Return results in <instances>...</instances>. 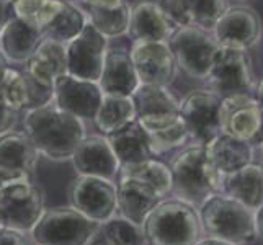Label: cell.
I'll return each instance as SVG.
<instances>
[{
	"label": "cell",
	"instance_id": "8",
	"mask_svg": "<svg viewBox=\"0 0 263 245\" xmlns=\"http://www.w3.org/2000/svg\"><path fill=\"white\" fill-rule=\"evenodd\" d=\"M167 43L177 69L183 70L192 79H206L217 49V44L210 31L193 26H178L174 28Z\"/></svg>",
	"mask_w": 263,
	"mask_h": 245
},
{
	"label": "cell",
	"instance_id": "5",
	"mask_svg": "<svg viewBox=\"0 0 263 245\" xmlns=\"http://www.w3.org/2000/svg\"><path fill=\"white\" fill-rule=\"evenodd\" d=\"M98 225L70 206L54 208L43 211L30 237L34 245H92Z\"/></svg>",
	"mask_w": 263,
	"mask_h": 245
},
{
	"label": "cell",
	"instance_id": "26",
	"mask_svg": "<svg viewBox=\"0 0 263 245\" xmlns=\"http://www.w3.org/2000/svg\"><path fill=\"white\" fill-rule=\"evenodd\" d=\"M40 154L23 131H10L0 136V165L30 175L36 170Z\"/></svg>",
	"mask_w": 263,
	"mask_h": 245
},
{
	"label": "cell",
	"instance_id": "19",
	"mask_svg": "<svg viewBox=\"0 0 263 245\" xmlns=\"http://www.w3.org/2000/svg\"><path fill=\"white\" fill-rule=\"evenodd\" d=\"M160 8L172 25L193 26L211 31L213 25L226 10V0H160Z\"/></svg>",
	"mask_w": 263,
	"mask_h": 245
},
{
	"label": "cell",
	"instance_id": "7",
	"mask_svg": "<svg viewBox=\"0 0 263 245\" xmlns=\"http://www.w3.org/2000/svg\"><path fill=\"white\" fill-rule=\"evenodd\" d=\"M44 211V195L33 178L12 181L0 190V224L30 234Z\"/></svg>",
	"mask_w": 263,
	"mask_h": 245
},
{
	"label": "cell",
	"instance_id": "34",
	"mask_svg": "<svg viewBox=\"0 0 263 245\" xmlns=\"http://www.w3.org/2000/svg\"><path fill=\"white\" fill-rule=\"evenodd\" d=\"M85 23H87V16L85 12L82 10V7L72 2V0H66L62 10L49 23L48 28L44 30L43 36H49L52 40L67 43L84 28Z\"/></svg>",
	"mask_w": 263,
	"mask_h": 245
},
{
	"label": "cell",
	"instance_id": "13",
	"mask_svg": "<svg viewBox=\"0 0 263 245\" xmlns=\"http://www.w3.org/2000/svg\"><path fill=\"white\" fill-rule=\"evenodd\" d=\"M217 46L249 51L261 36V22L257 10L247 5L226 7L211 28Z\"/></svg>",
	"mask_w": 263,
	"mask_h": 245
},
{
	"label": "cell",
	"instance_id": "25",
	"mask_svg": "<svg viewBox=\"0 0 263 245\" xmlns=\"http://www.w3.org/2000/svg\"><path fill=\"white\" fill-rule=\"evenodd\" d=\"M261 181V165L252 162L228 175H222V193L255 211L263 203Z\"/></svg>",
	"mask_w": 263,
	"mask_h": 245
},
{
	"label": "cell",
	"instance_id": "17",
	"mask_svg": "<svg viewBox=\"0 0 263 245\" xmlns=\"http://www.w3.org/2000/svg\"><path fill=\"white\" fill-rule=\"evenodd\" d=\"M162 198L146 181L133 177H118L116 214L136 225L144 224Z\"/></svg>",
	"mask_w": 263,
	"mask_h": 245
},
{
	"label": "cell",
	"instance_id": "30",
	"mask_svg": "<svg viewBox=\"0 0 263 245\" xmlns=\"http://www.w3.org/2000/svg\"><path fill=\"white\" fill-rule=\"evenodd\" d=\"M82 10L85 12L87 22L92 25L100 34H103L106 40L123 38V36L128 34L131 7L126 0L111 8L82 7Z\"/></svg>",
	"mask_w": 263,
	"mask_h": 245
},
{
	"label": "cell",
	"instance_id": "27",
	"mask_svg": "<svg viewBox=\"0 0 263 245\" xmlns=\"http://www.w3.org/2000/svg\"><path fill=\"white\" fill-rule=\"evenodd\" d=\"M105 138L110 142L120 165L136 163L154 157L149 147L147 134L141 128L138 121H133L128 126L121 128L120 131H116L110 136H105Z\"/></svg>",
	"mask_w": 263,
	"mask_h": 245
},
{
	"label": "cell",
	"instance_id": "41",
	"mask_svg": "<svg viewBox=\"0 0 263 245\" xmlns=\"http://www.w3.org/2000/svg\"><path fill=\"white\" fill-rule=\"evenodd\" d=\"M2 229H4V228H2V224H0V231H2Z\"/></svg>",
	"mask_w": 263,
	"mask_h": 245
},
{
	"label": "cell",
	"instance_id": "24",
	"mask_svg": "<svg viewBox=\"0 0 263 245\" xmlns=\"http://www.w3.org/2000/svg\"><path fill=\"white\" fill-rule=\"evenodd\" d=\"M253 147L255 146H252L250 142L240 141L224 133H219L210 142L204 144L208 159L221 175H228L234 170L252 163L255 157Z\"/></svg>",
	"mask_w": 263,
	"mask_h": 245
},
{
	"label": "cell",
	"instance_id": "39",
	"mask_svg": "<svg viewBox=\"0 0 263 245\" xmlns=\"http://www.w3.org/2000/svg\"><path fill=\"white\" fill-rule=\"evenodd\" d=\"M195 245H232V243H228V242H222L219 239H213V237H206V235H203V237L199 239Z\"/></svg>",
	"mask_w": 263,
	"mask_h": 245
},
{
	"label": "cell",
	"instance_id": "36",
	"mask_svg": "<svg viewBox=\"0 0 263 245\" xmlns=\"http://www.w3.org/2000/svg\"><path fill=\"white\" fill-rule=\"evenodd\" d=\"M18 118H20V111H15L0 103V136L13 131L15 124L18 123Z\"/></svg>",
	"mask_w": 263,
	"mask_h": 245
},
{
	"label": "cell",
	"instance_id": "37",
	"mask_svg": "<svg viewBox=\"0 0 263 245\" xmlns=\"http://www.w3.org/2000/svg\"><path fill=\"white\" fill-rule=\"evenodd\" d=\"M25 178H31V177L23 174L20 170H13V168H7V167L0 165V190L7 186L8 183H12V181L25 180Z\"/></svg>",
	"mask_w": 263,
	"mask_h": 245
},
{
	"label": "cell",
	"instance_id": "6",
	"mask_svg": "<svg viewBox=\"0 0 263 245\" xmlns=\"http://www.w3.org/2000/svg\"><path fill=\"white\" fill-rule=\"evenodd\" d=\"M204 82L206 88L221 98L240 93L258 95L253 92L258 84H255L252 59L246 49L217 46Z\"/></svg>",
	"mask_w": 263,
	"mask_h": 245
},
{
	"label": "cell",
	"instance_id": "10",
	"mask_svg": "<svg viewBox=\"0 0 263 245\" xmlns=\"http://www.w3.org/2000/svg\"><path fill=\"white\" fill-rule=\"evenodd\" d=\"M221 97L211 90H193L180 100L178 113L183 120L190 144L204 146L221 133Z\"/></svg>",
	"mask_w": 263,
	"mask_h": 245
},
{
	"label": "cell",
	"instance_id": "4",
	"mask_svg": "<svg viewBox=\"0 0 263 245\" xmlns=\"http://www.w3.org/2000/svg\"><path fill=\"white\" fill-rule=\"evenodd\" d=\"M147 245H195L203 237L195 206L177 198H164L141 225Z\"/></svg>",
	"mask_w": 263,
	"mask_h": 245
},
{
	"label": "cell",
	"instance_id": "32",
	"mask_svg": "<svg viewBox=\"0 0 263 245\" xmlns=\"http://www.w3.org/2000/svg\"><path fill=\"white\" fill-rule=\"evenodd\" d=\"M66 0H12V15L44 33Z\"/></svg>",
	"mask_w": 263,
	"mask_h": 245
},
{
	"label": "cell",
	"instance_id": "40",
	"mask_svg": "<svg viewBox=\"0 0 263 245\" xmlns=\"http://www.w3.org/2000/svg\"><path fill=\"white\" fill-rule=\"evenodd\" d=\"M8 66H10V64H8V61L4 58V54L0 52V77H2V74H4L5 69H7Z\"/></svg>",
	"mask_w": 263,
	"mask_h": 245
},
{
	"label": "cell",
	"instance_id": "42",
	"mask_svg": "<svg viewBox=\"0 0 263 245\" xmlns=\"http://www.w3.org/2000/svg\"><path fill=\"white\" fill-rule=\"evenodd\" d=\"M74 2H77V0H74Z\"/></svg>",
	"mask_w": 263,
	"mask_h": 245
},
{
	"label": "cell",
	"instance_id": "21",
	"mask_svg": "<svg viewBox=\"0 0 263 245\" xmlns=\"http://www.w3.org/2000/svg\"><path fill=\"white\" fill-rule=\"evenodd\" d=\"M98 85L103 95H131L139 85L129 52L123 48H108Z\"/></svg>",
	"mask_w": 263,
	"mask_h": 245
},
{
	"label": "cell",
	"instance_id": "38",
	"mask_svg": "<svg viewBox=\"0 0 263 245\" xmlns=\"http://www.w3.org/2000/svg\"><path fill=\"white\" fill-rule=\"evenodd\" d=\"M12 16V0H0V28Z\"/></svg>",
	"mask_w": 263,
	"mask_h": 245
},
{
	"label": "cell",
	"instance_id": "3",
	"mask_svg": "<svg viewBox=\"0 0 263 245\" xmlns=\"http://www.w3.org/2000/svg\"><path fill=\"white\" fill-rule=\"evenodd\" d=\"M170 196L195 206L196 210L208 198L222 193V175L206 156L204 146L186 144L172 160Z\"/></svg>",
	"mask_w": 263,
	"mask_h": 245
},
{
	"label": "cell",
	"instance_id": "22",
	"mask_svg": "<svg viewBox=\"0 0 263 245\" xmlns=\"http://www.w3.org/2000/svg\"><path fill=\"white\" fill-rule=\"evenodd\" d=\"M41 40V31L12 15L0 28V52L8 64H25Z\"/></svg>",
	"mask_w": 263,
	"mask_h": 245
},
{
	"label": "cell",
	"instance_id": "31",
	"mask_svg": "<svg viewBox=\"0 0 263 245\" xmlns=\"http://www.w3.org/2000/svg\"><path fill=\"white\" fill-rule=\"evenodd\" d=\"M118 177H133L146 181L156 192L167 198L172 192V170L170 165L160 162L156 157H151L146 160L136 162V163H124L120 165V174Z\"/></svg>",
	"mask_w": 263,
	"mask_h": 245
},
{
	"label": "cell",
	"instance_id": "23",
	"mask_svg": "<svg viewBox=\"0 0 263 245\" xmlns=\"http://www.w3.org/2000/svg\"><path fill=\"white\" fill-rule=\"evenodd\" d=\"M174 25L157 2H139L131 7L128 36L133 41H168Z\"/></svg>",
	"mask_w": 263,
	"mask_h": 245
},
{
	"label": "cell",
	"instance_id": "14",
	"mask_svg": "<svg viewBox=\"0 0 263 245\" xmlns=\"http://www.w3.org/2000/svg\"><path fill=\"white\" fill-rule=\"evenodd\" d=\"M129 58L139 84L168 87L177 77V64L167 41H133Z\"/></svg>",
	"mask_w": 263,
	"mask_h": 245
},
{
	"label": "cell",
	"instance_id": "1",
	"mask_svg": "<svg viewBox=\"0 0 263 245\" xmlns=\"http://www.w3.org/2000/svg\"><path fill=\"white\" fill-rule=\"evenodd\" d=\"M22 124L40 156L54 162L70 160L79 142L87 136L84 121L58 108L52 100L25 111Z\"/></svg>",
	"mask_w": 263,
	"mask_h": 245
},
{
	"label": "cell",
	"instance_id": "28",
	"mask_svg": "<svg viewBox=\"0 0 263 245\" xmlns=\"http://www.w3.org/2000/svg\"><path fill=\"white\" fill-rule=\"evenodd\" d=\"M136 121V108L131 95H103L97 115L95 128L102 136H110Z\"/></svg>",
	"mask_w": 263,
	"mask_h": 245
},
{
	"label": "cell",
	"instance_id": "9",
	"mask_svg": "<svg viewBox=\"0 0 263 245\" xmlns=\"http://www.w3.org/2000/svg\"><path fill=\"white\" fill-rule=\"evenodd\" d=\"M70 208L98 224L116 214V181L79 175L67 190Z\"/></svg>",
	"mask_w": 263,
	"mask_h": 245
},
{
	"label": "cell",
	"instance_id": "11",
	"mask_svg": "<svg viewBox=\"0 0 263 245\" xmlns=\"http://www.w3.org/2000/svg\"><path fill=\"white\" fill-rule=\"evenodd\" d=\"M221 133L258 146L261 141V103L255 93L221 98Z\"/></svg>",
	"mask_w": 263,
	"mask_h": 245
},
{
	"label": "cell",
	"instance_id": "2",
	"mask_svg": "<svg viewBox=\"0 0 263 245\" xmlns=\"http://www.w3.org/2000/svg\"><path fill=\"white\" fill-rule=\"evenodd\" d=\"M203 235L232 245H250L261 239V208L249 210L224 193L213 195L198 208Z\"/></svg>",
	"mask_w": 263,
	"mask_h": 245
},
{
	"label": "cell",
	"instance_id": "43",
	"mask_svg": "<svg viewBox=\"0 0 263 245\" xmlns=\"http://www.w3.org/2000/svg\"><path fill=\"white\" fill-rule=\"evenodd\" d=\"M72 2H74V0H72Z\"/></svg>",
	"mask_w": 263,
	"mask_h": 245
},
{
	"label": "cell",
	"instance_id": "33",
	"mask_svg": "<svg viewBox=\"0 0 263 245\" xmlns=\"http://www.w3.org/2000/svg\"><path fill=\"white\" fill-rule=\"evenodd\" d=\"M144 242L139 225L123 219L118 214L98 225L92 245H141Z\"/></svg>",
	"mask_w": 263,
	"mask_h": 245
},
{
	"label": "cell",
	"instance_id": "18",
	"mask_svg": "<svg viewBox=\"0 0 263 245\" xmlns=\"http://www.w3.org/2000/svg\"><path fill=\"white\" fill-rule=\"evenodd\" d=\"M141 128L146 131L149 147L154 157L185 147L190 142L188 129L180 113H164L136 118Z\"/></svg>",
	"mask_w": 263,
	"mask_h": 245
},
{
	"label": "cell",
	"instance_id": "16",
	"mask_svg": "<svg viewBox=\"0 0 263 245\" xmlns=\"http://www.w3.org/2000/svg\"><path fill=\"white\" fill-rule=\"evenodd\" d=\"M72 165L79 175L100 177L116 181L120 174V162L105 136H85L72 154Z\"/></svg>",
	"mask_w": 263,
	"mask_h": 245
},
{
	"label": "cell",
	"instance_id": "29",
	"mask_svg": "<svg viewBox=\"0 0 263 245\" xmlns=\"http://www.w3.org/2000/svg\"><path fill=\"white\" fill-rule=\"evenodd\" d=\"M131 98L136 108V118L178 113L180 100H177L168 87L164 85L139 84L131 93Z\"/></svg>",
	"mask_w": 263,
	"mask_h": 245
},
{
	"label": "cell",
	"instance_id": "15",
	"mask_svg": "<svg viewBox=\"0 0 263 245\" xmlns=\"http://www.w3.org/2000/svg\"><path fill=\"white\" fill-rule=\"evenodd\" d=\"M102 97L98 82L77 79L69 74H62L52 82V103L82 121H93Z\"/></svg>",
	"mask_w": 263,
	"mask_h": 245
},
{
	"label": "cell",
	"instance_id": "12",
	"mask_svg": "<svg viewBox=\"0 0 263 245\" xmlns=\"http://www.w3.org/2000/svg\"><path fill=\"white\" fill-rule=\"evenodd\" d=\"M106 49L108 40L87 22L84 28L66 43L67 74L77 79L98 82Z\"/></svg>",
	"mask_w": 263,
	"mask_h": 245
},
{
	"label": "cell",
	"instance_id": "20",
	"mask_svg": "<svg viewBox=\"0 0 263 245\" xmlns=\"http://www.w3.org/2000/svg\"><path fill=\"white\" fill-rule=\"evenodd\" d=\"M25 72L38 84L52 88L56 77L67 74L66 43L43 36L30 59L25 62Z\"/></svg>",
	"mask_w": 263,
	"mask_h": 245
},
{
	"label": "cell",
	"instance_id": "35",
	"mask_svg": "<svg viewBox=\"0 0 263 245\" xmlns=\"http://www.w3.org/2000/svg\"><path fill=\"white\" fill-rule=\"evenodd\" d=\"M0 245H34L30 234L18 232L12 229L0 231Z\"/></svg>",
	"mask_w": 263,
	"mask_h": 245
}]
</instances>
